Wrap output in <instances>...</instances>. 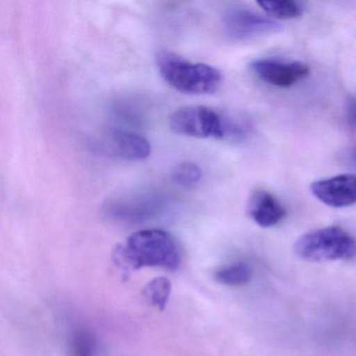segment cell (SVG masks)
Returning <instances> with one entry per match:
<instances>
[{"label":"cell","mask_w":356,"mask_h":356,"mask_svg":"<svg viewBox=\"0 0 356 356\" xmlns=\"http://www.w3.org/2000/svg\"><path fill=\"white\" fill-rule=\"evenodd\" d=\"M116 264L124 270L143 268L178 270L182 261L181 250L175 237L160 229H145L133 233L114 252Z\"/></svg>","instance_id":"1"},{"label":"cell","mask_w":356,"mask_h":356,"mask_svg":"<svg viewBox=\"0 0 356 356\" xmlns=\"http://www.w3.org/2000/svg\"><path fill=\"white\" fill-rule=\"evenodd\" d=\"M170 127L177 134L202 139H241L248 131L243 122L205 106L177 110L170 115Z\"/></svg>","instance_id":"2"},{"label":"cell","mask_w":356,"mask_h":356,"mask_svg":"<svg viewBox=\"0 0 356 356\" xmlns=\"http://www.w3.org/2000/svg\"><path fill=\"white\" fill-rule=\"evenodd\" d=\"M158 70L163 80L176 90L186 95H202L216 92L222 84V76L218 68L161 51L156 57Z\"/></svg>","instance_id":"3"},{"label":"cell","mask_w":356,"mask_h":356,"mask_svg":"<svg viewBox=\"0 0 356 356\" xmlns=\"http://www.w3.org/2000/svg\"><path fill=\"white\" fill-rule=\"evenodd\" d=\"M293 252L308 262L350 260L356 257V239L341 227H325L301 235Z\"/></svg>","instance_id":"4"},{"label":"cell","mask_w":356,"mask_h":356,"mask_svg":"<svg viewBox=\"0 0 356 356\" xmlns=\"http://www.w3.org/2000/svg\"><path fill=\"white\" fill-rule=\"evenodd\" d=\"M222 28L233 40H248L264 35L276 34L282 26L270 17L245 8H232L222 17Z\"/></svg>","instance_id":"5"},{"label":"cell","mask_w":356,"mask_h":356,"mask_svg":"<svg viewBox=\"0 0 356 356\" xmlns=\"http://www.w3.org/2000/svg\"><path fill=\"white\" fill-rule=\"evenodd\" d=\"M254 74L268 84L279 88H289L309 74V66L302 62L275 59L256 60L251 64Z\"/></svg>","instance_id":"6"},{"label":"cell","mask_w":356,"mask_h":356,"mask_svg":"<svg viewBox=\"0 0 356 356\" xmlns=\"http://www.w3.org/2000/svg\"><path fill=\"white\" fill-rule=\"evenodd\" d=\"M310 191L318 201L329 207H349L356 204V177L343 174L316 181Z\"/></svg>","instance_id":"7"},{"label":"cell","mask_w":356,"mask_h":356,"mask_svg":"<svg viewBox=\"0 0 356 356\" xmlns=\"http://www.w3.org/2000/svg\"><path fill=\"white\" fill-rule=\"evenodd\" d=\"M160 210L161 201L145 197L118 200L112 202L107 208L108 216L110 218L126 222H138L149 220L158 214Z\"/></svg>","instance_id":"8"},{"label":"cell","mask_w":356,"mask_h":356,"mask_svg":"<svg viewBox=\"0 0 356 356\" xmlns=\"http://www.w3.org/2000/svg\"><path fill=\"white\" fill-rule=\"evenodd\" d=\"M252 220L262 228L276 226L286 218L287 212L282 204L268 191H256L248 205Z\"/></svg>","instance_id":"9"},{"label":"cell","mask_w":356,"mask_h":356,"mask_svg":"<svg viewBox=\"0 0 356 356\" xmlns=\"http://www.w3.org/2000/svg\"><path fill=\"white\" fill-rule=\"evenodd\" d=\"M110 141L118 156L128 161H143L151 154L149 141L131 131L115 129L110 133Z\"/></svg>","instance_id":"10"},{"label":"cell","mask_w":356,"mask_h":356,"mask_svg":"<svg viewBox=\"0 0 356 356\" xmlns=\"http://www.w3.org/2000/svg\"><path fill=\"white\" fill-rule=\"evenodd\" d=\"M253 270L245 262H234L220 266L214 272V279L220 284L230 287L245 286L251 282Z\"/></svg>","instance_id":"11"},{"label":"cell","mask_w":356,"mask_h":356,"mask_svg":"<svg viewBox=\"0 0 356 356\" xmlns=\"http://www.w3.org/2000/svg\"><path fill=\"white\" fill-rule=\"evenodd\" d=\"M258 6L274 20L296 19L304 13L303 6L293 0H262Z\"/></svg>","instance_id":"12"},{"label":"cell","mask_w":356,"mask_h":356,"mask_svg":"<svg viewBox=\"0 0 356 356\" xmlns=\"http://www.w3.org/2000/svg\"><path fill=\"white\" fill-rule=\"evenodd\" d=\"M172 289V283L166 277H157L147 283L143 296L156 309L164 310L170 301Z\"/></svg>","instance_id":"13"},{"label":"cell","mask_w":356,"mask_h":356,"mask_svg":"<svg viewBox=\"0 0 356 356\" xmlns=\"http://www.w3.org/2000/svg\"><path fill=\"white\" fill-rule=\"evenodd\" d=\"M70 345L72 356H95L97 339L92 331L85 327L72 331Z\"/></svg>","instance_id":"14"},{"label":"cell","mask_w":356,"mask_h":356,"mask_svg":"<svg viewBox=\"0 0 356 356\" xmlns=\"http://www.w3.org/2000/svg\"><path fill=\"white\" fill-rule=\"evenodd\" d=\"M203 172L195 162L186 161L178 164L172 170V179L181 186L191 187L201 181Z\"/></svg>","instance_id":"15"},{"label":"cell","mask_w":356,"mask_h":356,"mask_svg":"<svg viewBox=\"0 0 356 356\" xmlns=\"http://www.w3.org/2000/svg\"><path fill=\"white\" fill-rule=\"evenodd\" d=\"M346 116L352 128L356 129V97H352L346 108Z\"/></svg>","instance_id":"16"},{"label":"cell","mask_w":356,"mask_h":356,"mask_svg":"<svg viewBox=\"0 0 356 356\" xmlns=\"http://www.w3.org/2000/svg\"><path fill=\"white\" fill-rule=\"evenodd\" d=\"M349 162L352 166L356 168V147H353L351 152L349 154Z\"/></svg>","instance_id":"17"}]
</instances>
